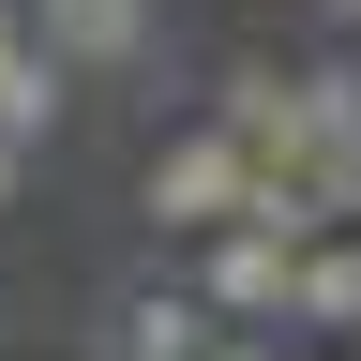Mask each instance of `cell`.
Instances as JSON below:
<instances>
[{
	"instance_id": "1",
	"label": "cell",
	"mask_w": 361,
	"mask_h": 361,
	"mask_svg": "<svg viewBox=\"0 0 361 361\" xmlns=\"http://www.w3.org/2000/svg\"><path fill=\"white\" fill-rule=\"evenodd\" d=\"M256 211V151L226 121H196V135H166L151 151V226H180V241H211V226H241Z\"/></svg>"
},
{
	"instance_id": "2",
	"label": "cell",
	"mask_w": 361,
	"mask_h": 361,
	"mask_svg": "<svg viewBox=\"0 0 361 361\" xmlns=\"http://www.w3.org/2000/svg\"><path fill=\"white\" fill-rule=\"evenodd\" d=\"M286 226H211V241H196V271H180V286H196L211 316H286Z\"/></svg>"
},
{
	"instance_id": "3",
	"label": "cell",
	"mask_w": 361,
	"mask_h": 361,
	"mask_svg": "<svg viewBox=\"0 0 361 361\" xmlns=\"http://www.w3.org/2000/svg\"><path fill=\"white\" fill-rule=\"evenodd\" d=\"M226 331V316L180 286V271H151V286H121V316H106V361H196Z\"/></svg>"
},
{
	"instance_id": "4",
	"label": "cell",
	"mask_w": 361,
	"mask_h": 361,
	"mask_svg": "<svg viewBox=\"0 0 361 361\" xmlns=\"http://www.w3.org/2000/svg\"><path fill=\"white\" fill-rule=\"evenodd\" d=\"M30 45H45L61 75H106V61L151 45V0H30Z\"/></svg>"
},
{
	"instance_id": "5",
	"label": "cell",
	"mask_w": 361,
	"mask_h": 361,
	"mask_svg": "<svg viewBox=\"0 0 361 361\" xmlns=\"http://www.w3.org/2000/svg\"><path fill=\"white\" fill-rule=\"evenodd\" d=\"M286 316L361 331V226H331V241H301V256H286Z\"/></svg>"
},
{
	"instance_id": "6",
	"label": "cell",
	"mask_w": 361,
	"mask_h": 361,
	"mask_svg": "<svg viewBox=\"0 0 361 361\" xmlns=\"http://www.w3.org/2000/svg\"><path fill=\"white\" fill-rule=\"evenodd\" d=\"M45 121H61V61H45V45H16V61H0V135L30 151Z\"/></svg>"
},
{
	"instance_id": "7",
	"label": "cell",
	"mask_w": 361,
	"mask_h": 361,
	"mask_svg": "<svg viewBox=\"0 0 361 361\" xmlns=\"http://www.w3.org/2000/svg\"><path fill=\"white\" fill-rule=\"evenodd\" d=\"M196 361H271V346H241V331H211V346H196Z\"/></svg>"
},
{
	"instance_id": "8",
	"label": "cell",
	"mask_w": 361,
	"mask_h": 361,
	"mask_svg": "<svg viewBox=\"0 0 361 361\" xmlns=\"http://www.w3.org/2000/svg\"><path fill=\"white\" fill-rule=\"evenodd\" d=\"M16 45H30V30H16V0H0V61H16Z\"/></svg>"
},
{
	"instance_id": "9",
	"label": "cell",
	"mask_w": 361,
	"mask_h": 361,
	"mask_svg": "<svg viewBox=\"0 0 361 361\" xmlns=\"http://www.w3.org/2000/svg\"><path fill=\"white\" fill-rule=\"evenodd\" d=\"M16 166H30V151H16V135H0V196H16Z\"/></svg>"
},
{
	"instance_id": "10",
	"label": "cell",
	"mask_w": 361,
	"mask_h": 361,
	"mask_svg": "<svg viewBox=\"0 0 361 361\" xmlns=\"http://www.w3.org/2000/svg\"><path fill=\"white\" fill-rule=\"evenodd\" d=\"M331 16H361V0H331Z\"/></svg>"
}]
</instances>
